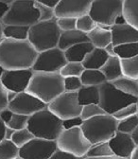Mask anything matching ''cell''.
Masks as SVG:
<instances>
[{
	"instance_id": "681fc988",
	"label": "cell",
	"mask_w": 138,
	"mask_h": 159,
	"mask_svg": "<svg viewBox=\"0 0 138 159\" xmlns=\"http://www.w3.org/2000/svg\"><path fill=\"white\" fill-rule=\"evenodd\" d=\"M104 49L106 50V52L108 53V55H109V56H115V52H114V46L113 45V43L109 44V45L104 48Z\"/></svg>"
},
{
	"instance_id": "5bb4252c",
	"label": "cell",
	"mask_w": 138,
	"mask_h": 159,
	"mask_svg": "<svg viewBox=\"0 0 138 159\" xmlns=\"http://www.w3.org/2000/svg\"><path fill=\"white\" fill-rule=\"evenodd\" d=\"M33 74L32 68L5 70L0 81L7 90L20 93L27 91Z\"/></svg>"
},
{
	"instance_id": "d4e9b609",
	"label": "cell",
	"mask_w": 138,
	"mask_h": 159,
	"mask_svg": "<svg viewBox=\"0 0 138 159\" xmlns=\"http://www.w3.org/2000/svg\"><path fill=\"white\" fill-rule=\"evenodd\" d=\"M80 78L83 86H100L107 82L100 69H84Z\"/></svg>"
},
{
	"instance_id": "11a10c76",
	"label": "cell",
	"mask_w": 138,
	"mask_h": 159,
	"mask_svg": "<svg viewBox=\"0 0 138 159\" xmlns=\"http://www.w3.org/2000/svg\"><path fill=\"white\" fill-rule=\"evenodd\" d=\"M3 30H4V24L2 21H0V42L4 39V34H3Z\"/></svg>"
},
{
	"instance_id": "83f0119b",
	"label": "cell",
	"mask_w": 138,
	"mask_h": 159,
	"mask_svg": "<svg viewBox=\"0 0 138 159\" xmlns=\"http://www.w3.org/2000/svg\"><path fill=\"white\" fill-rule=\"evenodd\" d=\"M123 75L138 80V55L129 59H121Z\"/></svg>"
},
{
	"instance_id": "6da1fadb",
	"label": "cell",
	"mask_w": 138,
	"mask_h": 159,
	"mask_svg": "<svg viewBox=\"0 0 138 159\" xmlns=\"http://www.w3.org/2000/svg\"><path fill=\"white\" fill-rule=\"evenodd\" d=\"M37 56L29 40L4 38L0 42V66L5 70L32 68Z\"/></svg>"
},
{
	"instance_id": "7c38bea8",
	"label": "cell",
	"mask_w": 138,
	"mask_h": 159,
	"mask_svg": "<svg viewBox=\"0 0 138 159\" xmlns=\"http://www.w3.org/2000/svg\"><path fill=\"white\" fill-rule=\"evenodd\" d=\"M58 149L56 140L33 137L19 148V156L23 159H48Z\"/></svg>"
},
{
	"instance_id": "cb8c5ba5",
	"label": "cell",
	"mask_w": 138,
	"mask_h": 159,
	"mask_svg": "<svg viewBox=\"0 0 138 159\" xmlns=\"http://www.w3.org/2000/svg\"><path fill=\"white\" fill-rule=\"evenodd\" d=\"M111 83L121 92L138 98V80H134L123 75Z\"/></svg>"
},
{
	"instance_id": "91938a15",
	"label": "cell",
	"mask_w": 138,
	"mask_h": 159,
	"mask_svg": "<svg viewBox=\"0 0 138 159\" xmlns=\"http://www.w3.org/2000/svg\"><path fill=\"white\" fill-rule=\"evenodd\" d=\"M13 159H23V158H22V157H20V156L18 155V156H16V157H15V158H13Z\"/></svg>"
},
{
	"instance_id": "b9f144b4",
	"label": "cell",
	"mask_w": 138,
	"mask_h": 159,
	"mask_svg": "<svg viewBox=\"0 0 138 159\" xmlns=\"http://www.w3.org/2000/svg\"><path fill=\"white\" fill-rule=\"evenodd\" d=\"M48 159H83V158L75 156V155L68 153V152H65L60 149H57L55 151V152Z\"/></svg>"
},
{
	"instance_id": "277c9868",
	"label": "cell",
	"mask_w": 138,
	"mask_h": 159,
	"mask_svg": "<svg viewBox=\"0 0 138 159\" xmlns=\"http://www.w3.org/2000/svg\"><path fill=\"white\" fill-rule=\"evenodd\" d=\"M61 33L55 17L47 21H39L29 27L28 40L38 52H42L57 48Z\"/></svg>"
},
{
	"instance_id": "ab89813d",
	"label": "cell",
	"mask_w": 138,
	"mask_h": 159,
	"mask_svg": "<svg viewBox=\"0 0 138 159\" xmlns=\"http://www.w3.org/2000/svg\"><path fill=\"white\" fill-rule=\"evenodd\" d=\"M77 18L74 17H60L57 18V25L61 31H68L76 30Z\"/></svg>"
},
{
	"instance_id": "3957f363",
	"label": "cell",
	"mask_w": 138,
	"mask_h": 159,
	"mask_svg": "<svg viewBox=\"0 0 138 159\" xmlns=\"http://www.w3.org/2000/svg\"><path fill=\"white\" fill-rule=\"evenodd\" d=\"M27 128L34 137L57 140L64 130L63 120L53 114L47 106L29 116Z\"/></svg>"
},
{
	"instance_id": "484cf974",
	"label": "cell",
	"mask_w": 138,
	"mask_h": 159,
	"mask_svg": "<svg viewBox=\"0 0 138 159\" xmlns=\"http://www.w3.org/2000/svg\"><path fill=\"white\" fill-rule=\"evenodd\" d=\"M122 13L127 23L138 30V0H123Z\"/></svg>"
},
{
	"instance_id": "9c48e42d",
	"label": "cell",
	"mask_w": 138,
	"mask_h": 159,
	"mask_svg": "<svg viewBox=\"0 0 138 159\" xmlns=\"http://www.w3.org/2000/svg\"><path fill=\"white\" fill-rule=\"evenodd\" d=\"M123 12V0H94L89 15L96 25L112 27L115 19Z\"/></svg>"
},
{
	"instance_id": "74e56055",
	"label": "cell",
	"mask_w": 138,
	"mask_h": 159,
	"mask_svg": "<svg viewBox=\"0 0 138 159\" xmlns=\"http://www.w3.org/2000/svg\"><path fill=\"white\" fill-rule=\"evenodd\" d=\"M137 114H138V105H137V102H135V103H131V104H129L127 106H124L123 108L116 111L112 116L116 119L117 121H119L124 118L135 116Z\"/></svg>"
},
{
	"instance_id": "5b68a950",
	"label": "cell",
	"mask_w": 138,
	"mask_h": 159,
	"mask_svg": "<svg viewBox=\"0 0 138 159\" xmlns=\"http://www.w3.org/2000/svg\"><path fill=\"white\" fill-rule=\"evenodd\" d=\"M116 119L109 114H102L83 120L81 128L89 140L94 145L109 141L117 131Z\"/></svg>"
},
{
	"instance_id": "7a4b0ae2",
	"label": "cell",
	"mask_w": 138,
	"mask_h": 159,
	"mask_svg": "<svg viewBox=\"0 0 138 159\" xmlns=\"http://www.w3.org/2000/svg\"><path fill=\"white\" fill-rule=\"evenodd\" d=\"M27 91L48 104L65 92L64 78L59 72L33 71Z\"/></svg>"
},
{
	"instance_id": "db71d44e",
	"label": "cell",
	"mask_w": 138,
	"mask_h": 159,
	"mask_svg": "<svg viewBox=\"0 0 138 159\" xmlns=\"http://www.w3.org/2000/svg\"><path fill=\"white\" fill-rule=\"evenodd\" d=\"M16 95H17V93H15V92H13V91H11V90H8V91H7V97H8V101H9V102H10L11 101H12V99L15 98Z\"/></svg>"
},
{
	"instance_id": "8fae6325",
	"label": "cell",
	"mask_w": 138,
	"mask_h": 159,
	"mask_svg": "<svg viewBox=\"0 0 138 159\" xmlns=\"http://www.w3.org/2000/svg\"><path fill=\"white\" fill-rule=\"evenodd\" d=\"M67 63L65 51L58 47L38 52V56L32 66L33 71L43 72H60Z\"/></svg>"
},
{
	"instance_id": "1f68e13d",
	"label": "cell",
	"mask_w": 138,
	"mask_h": 159,
	"mask_svg": "<svg viewBox=\"0 0 138 159\" xmlns=\"http://www.w3.org/2000/svg\"><path fill=\"white\" fill-rule=\"evenodd\" d=\"M84 66L82 63L77 62H67L65 66L60 70V73L63 78L67 77H81L82 72L84 71Z\"/></svg>"
},
{
	"instance_id": "4dcf8cb0",
	"label": "cell",
	"mask_w": 138,
	"mask_h": 159,
	"mask_svg": "<svg viewBox=\"0 0 138 159\" xmlns=\"http://www.w3.org/2000/svg\"><path fill=\"white\" fill-rule=\"evenodd\" d=\"M19 154V148L11 141L3 139L0 141V159H13Z\"/></svg>"
},
{
	"instance_id": "8992f818",
	"label": "cell",
	"mask_w": 138,
	"mask_h": 159,
	"mask_svg": "<svg viewBox=\"0 0 138 159\" xmlns=\"http://www.w3.org/2000/svg\"><path fill=\"white\" fill-rule=\"evenodd\" d=\"M40 10L35 0H14L2 19V23L31 27L40 21Z\"/></svg>"
},
{
	"instance_id": "44dd1931",
	"label": "cell",
	"mask_w": 138,
	"mask_h": 159,
	"mask_svg": "<svg viewBox=\"0 0 138 159\" xmlns=\"http://www.w3.org/2000/svg\"><path fill=\"white\" fill-rule=\"evenodd\" d=\"M94 48L95 47L90 42L80 43L65 50V55L67 62L82 63L87 54L90 53Z\"/></svg>"
},
{
	"instance_id": "9f6ffc18",
	"label": "cell",
	"mask_w": 138,
	"mask_h": 159,
	"mask_svg": "<svg viewBox=\"0 0 138 159\" xmlns=\"http://www.w3.org/2000/svg\"><path fill=\"white\" fill-rule=\"evenodd\" d=\"M130 159H138V146H136V148L134 149L132 154L131 155Z\"/></svg>"
},
{
	"instance_id": "603a6c76",
	"label": "cell",
	"mask_w": 138,
	"mask_h": 159,
	"mask_svg": "<svg viewBox=\"0 0 138 159\" xmlns=\"http://www.w3.org/2000/svg\"><path fill=\"white\" fill-rule=\"evenodd\" d=\"M78 102L82 106L100 103V86H82L78 91Z\"/></svg>"
},
{
	"instance_id": "680465c9",
	"label": "cell",
	"mask_w": 138,
	"mask_h": 159,
	"mask_svg": "<svg viewBox=\"0 0 138 159\" xmlns=\"http://www.w3.org/2000/svg\"><path fill=\"white\" fill-rule=\"evenodd\" d=\"M4 71H5V69H4L3 67L0 66V79H1V77H2V75H3V73H4Z\"/></svg>"
},
{
	"instance_id": "f6af8a7d",
	"label": "cell",
	"mask_w": 138,
	"mask_h": 159,
	"mask_svg": "<svg viewBox=\"0 0 138 159\" xmlns=\"http://www.w3.org/2000/svg\"><path fill=\"white\" fill-rule=\"evenodd\" d=\"M35 1L41 3L45 6H47L51 9H54L59 3H60L61 0H35Z\"/></svg>"
},
{
	"instance_id": "9a60e30c",
	"label": "cell",
	"mask_w": 138,
	"mask_h": 159,
	"mask_svg": "<svg viewBox=\"0 0 138 159\" xmlns=\"http://www.w3.org/2000/svg\"><path fill=\"white\" fill-rule=\"evenodd\" d=\"M93 1L94 0H61L54 8L55 17L78 18L88 14Z\"/></svg>"
},
{
	"instance_id": "2e32d148",
	"label": "cell",
	"mask_w": 138,
	"mask_h": 159,
	"mask_svg": "<svg viewBox=\"0 0 138 159\" xmlns=\"http://www.w3.org/2000/svg\"><path fill=\"white\" fill-rule=\"evenodd\" d=\"M110 147L114 155L130 159L136 145L134 144L131 135L119 131H116L115 134L109 140Z\"/></svg>"
},
{
	"instance_id": "816d5d0a",
	"label": "cell",
	"mask_w": 138,
	"mask_h": 159,
	"mask_svg": "<svg viewBox=\"0 0 138 159\" xmlns=\"http://www.w3.org/2000/svg\"><path fill=\"white\" fill-rule=\"evenodd\" d=\"M131 138H132V140H133V142H134V144L136 145V146H138V126L135 128V130L131 134Z\"/></svg>"
},
{
	"instance_id": "ee69618b",
	"label": "cell",
	"mask_w": 138,
	"mask_h": 159,
	"mask_svg": "<svg viewBox=\"0 0 138 159\" xmlns=\"http://www.w3.org/2000/svg\"><path fill=\"white\" fill-rule=\"evenodd\" d=\"M12 115H13V112L11 111L9 108H6V109H4L0 112V119H1V120L7 125L9 123V121L11 120Z\"/></svg>"
},
{
	"instance_id": "836d02e7",
	"label": "cell",
	"mask_w": 138,
	"mask_h": 159,
	"mask_svg": "<svg viewBox=\"0 0 138 159\" xmlns=\"http://www.w3.org/2000/svg\"><path fill=\"white\" fill-rule=\"evenodd\" d=\"M33 134L29 132L28 128L21 129V130H17L14 132L12 137H11V141L18 147L21 148L25 144H27L29 140L33 138Z\"/></svg>"
},
{
	"instance_id": "f546056e",
	"label": "cell",
	"mask_w": 138,
	"mask_h": 159,
	"mask_svg": "<svg viewBox=\"0 0 138 159\" xmlns=\"http://www.w3.org/2000/svg\"><path fill=\"white\" fill-rule=\"evenodd\" d=\"M114 52L120 59H129L138 55V42L128 43L114 47Z\"/></svg>"
},
{
	"instance_id": "d6a6232c",
	"label": "cell",
	"mask_w": 138,
	"mask_h": 159,
	"mask_svg": "<svg viewBox=\"0 0 138 159\" xmlns=\"http://www.w3.org/2000/svg\"><path fill=\"white\" fill-rule=\"evenodd\" d=\"M137 126H138V115H135L118 121L117 131L131 134Z\"/></svg>"
},
{
	"instance_id": "e575fe53",
	"label": "cell",
	"mask_w": 138,
	"mask_h": 159,
	"mask_svg": "<svg viewBox=\"0 0 138 159\" xmlns=\"http://www.w3.org/2000/svg\"><path fill=\"white\" fill-rule=\"evenodd\" d=\"M96 27V23L94 21L89 14H85V15H82L81 17L77 18L76 29L78 30L82 31V32L88 34Z\"/></svg>"
},
{
	"instance_id": "7dc6e473",
	"label": "cell",
	"mask_w": 138,
	"mask_h": 159,
	"mask_svg": "<svg viewBox=\"0 0 138 159\" xmlns=\"http://www.w3.org/2000/svg\"><path fill=\"white\" fill-rule=\"evenodd\" d=\"M14 130L6 126V129H5V139H7V140H11V137L14 134Z\"/></svg>"
},
{
	"instance_id": "ffe728a7",
	"label": "cell",
	"mask_w": 138,
	"mask_h": 159,
	"mask_svg": "<svg viewBox=\"0 0 138 159\" xmlns=\"http://www.w3.org/2000/svg\"><path fill=\"white\" fill-rule=\"evenodd\" d=\"M109 58L108 53L104 48H94L83 60L82 65L85 69H100Z\"/></svg>"
},
{
	"instance_id": "7402d4cb",
	"label": "cell",
	"mask_w": 138,
	"mask_h": 159,
	"mask_svg": "<svg viewBox=\"0 0 138 159\" xmlns=\"http://www.w3.org/2000/svg\"><path fill=\"white\" fill-rule=\"evenodd\" d=\"M89 42L97 48H105L109 44L112 43L111 30H105L100 27H96L90 31L88 34Z\"/></svg>"
},
{
	"instance_id": "60d3db41",
	"label": "cell",
	"mask_w": 138,
	"mask_h": 159,
	"mask_svg": "<svg viewBox=\"0 0 138 159\" xmlns=\"http://www.w3.org/2000/svg\"><path fill=\"white\" fill-rule=\"evenodd\" d=\"M83 120L81 116H76V117H71L65 120H63V127L64 129H71V128H76V127H81L82 124Z\"/></svg>"
},
{
	"instance_id": "7bdbcfd3",
	"label": "cell",
	"mask_w": 138,
	"mask_h": 159,
	"mask_svg": "<svg viewBox=\"0 0 138 159\" xmlns=\"http://www.w3.org/2000/svg\"><path fill=\"white\" fill-rule=\"evenodd\" d=\"M7 91L8 90L4 87L1 81H0V112L4 109H6V108H8V105H9Z\"/></svg>"
},
{
	"instance_id": "30bf717a",
	"label": "cell",
	"mask_w": 138,
	"mask_h": 159,
	"mask_svg": "<svg viewBox=\"0 0 138 159\" xmlns=\"http://www.w3.org/2000/svg\"><path fill=\"white\" fill-rule=\"evenodd\" d=\"M47 108L62 120L80 116L82 106L78 102V92L65 91L47 104Z\"/></svg>"
},
{
	"instance_id": "f907efd6",
	"label": "cell",
	"mask_w": 138,
	"mask_h": 159,
	"mask_svg": "<svg viewBox=\"0 0 138 159\" xmlns=\"http://www.w3.org/2000/svg\"><path fill=\"white\" fill-rule=\"evenodd\" d=\"M125 23H127V21H126V19H125V17H124V15H123V13H122V14L118 15V16L116 17L115 22H114V25H123V24H125Z\"/></svg>"
},
{
	"instance_id": "8d00e7d4",
	"label": "cell",
	"mask_w": 138,
	"mask_h": 159,
	"mask_svg": "<svg viewBox=\"0 0 138 159\" xmlns=\"http://www.w3.org/2000/svg\"><path fill=\"white\" fill-rule=\"evenodd\" d=\"M28 121H29V116L13 113L11 120L9 121V123L6 126L13 129L14 131H17V130H21V129L27 128Z\"/></svg>"
},
{
	"instance_id": "f5cc1de1",
	"label": "cell",
	"mask_w": 138,
	"mask_h": 159,
	"mask_svg": "<svg viewBox=\"0 0 138 159\" xmlns=\"http://www.w3.org/2000/svg\"><path fill=\"white\" fill-rule=\"evenodd\" d=\"M83 159H128V158H122V157H118L115 155H112L108 157H84Z\"/></svg>"
},
{
	"instance_id": "94428289",
	"label": "cell",
	"mask_w": 138,
	"mask_h": 159,
	"mask_svg": "<svg viewBox=\"0 0 138 159\" xmlns=\"http://www.w3.org/2000/svg\"><path fill=\"white\" fill-rule=\"evenodd\" d=\"M137 105H138V102H137ZM137 115H138V114H137Z\"/></svg>"
},
{
	"instance_id": "f1b7e54d",
	"label": "cell",
	"mask_w": 138,
	"mask_h": 159,
	"mask_svg": "<svg viewBox=\"0 0 138 159\" xmlns=\"http://www.w3.org/2000/svg\"><path fill=\"white\" fill-rule=\"evenodd\" d=\"M114 155L109 141L100 142L91 146L85 157H108Z\"/></svg>"
},
{
	"instance_id": "6f0895ef",
	"label": "cell",
	"mask_w": 138,
	"mask_h": 159,
	"mask_svg": "<svg viewBox=\"0 0 138 159\" xmlns=\"http://www.w3.org/2000/svg\"><path fill=\"white\" fill-rule=\"evenodd\" d=\"M14 0H0V3L2 4H6V5H11Z\"/></svg>"
},
{
	"instance_id": "e0dca14e",
	"label": "cell",
	"mask_w": 138,
	"mask_h": 159,
	"mask_svg": "<svg viewBox=\"0 0 138 159\" xmlns=\"http://www.w3.org/2000/svg\"><path fill=\"white\" fill-rule=\"evenodd\" d=\"M111 33L112 43L114 47L128 43L138 42V30L129 23L112 26Z\"/></svg>"
},
{
	"instance_id": "bcb514c9",
	"label": "cell",
	"mask_w": 138,
	"mask_h": 159,
	"mask_svg": "<svg viewBox=\"0 0 138 159\" xmlns=\"http://www.w3.org/2000/svg\"><path fill=\"white\" fill-rule=\"evenodd\" d=\"M9 8H10V5L0 3V21H2V19L4 18L5 14L7 13Z\"/></svg>"
},
{
	"instance_id": "4fadbf2b",
	"label": "cell",
	"mask_w": 138,
	"mask_h": 159,
	"mask_svg": "<svg viewBox=\"0 0 138 159\" xmlns=\"http://www.w3.org/2000/svg\"><path fill=\"white\" fill-rule=\"evenodd\" d=\"M47 104L43 102L28 91L17 93L15 98L9 102L8 108L16 114L31 116L34 113L46 108Z\"/></svg>"
},
{
	"instance_id": "4316f807",
	"label": "cell",
	"mask_w": 138,
	"mask_h": 159,
	"mask_svg": "<svg viewBox=\"0 0 138 159\" xmlns=\"http://www.w3.org/2000/svg\"><path fill=\"white\" fill-rule=\"evenodd\" d=\"M29 27L18 25H4V38L14 40H28Z\"/></svg>"
},
{
	"instance_id": "ba28073f",
	"label": "cell",
	"mask_w": 138,
	"mask_h": 159,
	"mask_svg": "<svg viewBox=\"0 0 138 159\" xmlns=\"http://www.w3.org/2000/svg\"><path fill=\"white\" fill-rule=\"evenodd\" d=\"M138 102V98L127 95L118 90L111 82L100 86V104L106 114L114 115L124 106Z\"/></svg>"
},
{
	"instance_id": "f35d334b",
	"label": "cell",
	"mask_w": 138,
	"mask_h": 159,
	"mask_svg": "<svg viewBox=\"0 0 138 159\" xmlns=\"http://www.w3.org/2000/svg\"><path fill=\"white\" fill-rule=\"evenodd\" d=\"M65 91L67 92H78L83 85L80 77H67L64 78Z\"/></svg>"
},
{
	"instance_id": "d6986e66",
	"label": "cell",
	"mask_w": 138,
	"mask_h": 159,
	"mask_svg": "<svg viewBox=\"0 0 138 159\" xmlns=\"http://www.w3.org/2000/svg\"><path fill=\"white\" fill-rule=\"evenodd\" d=\"M101 72L104 74L107 82H113L114 80L123 76L121 59L115 56H109L104 66L100 68Z\"/></svg>"
},
{
	"instance_id": "ac0fdd59",
	"label": "cell",
	"mask_w": 138,
	"mask_h": 159,
	"mask_svg": "<svg viewBox=\"0 0 138 159\" xmlns=\"http://www.w3.org/2000/svg\"><path fill=\"white\" fill-rule=\"evenodd\" d=\"M83 42H89L88 35L82 31L73 30L68 31H62L60 39H59L58 48L62 50H66L67 48Z\"/></svg>"
},
{
	"instance_id": "d590c367",
	"label": "cell",
	"mask_w": 138,
	"mask_h": 159,
	"mask_svg": "<svg viewBox=\"0 0 138 159\" xmlns=\"http://www.w3.org/2000/svg\"><path fill=\"white\" fill-rule=\"evenodd\" d=\"M102 114H106V113L100 107V104L92 103V104H87V105L82 106V113H81L80 116L82 118V120H86V119H89L91 117L100 116V115H102Z\"/></svg>"
},
{
	"instance_id": "c3c4849f",
	"label": "cell",
	"mask_w": 138,
	"mask_h": 159,
	"mask_svg": "<svg viewBox=\"0 0 138 159\" xmlns=\"http://www.w3.org/2000/svg\"><path fill=\"white\" fill-rule=\"evenodd\" d=\"M5 129H6V124L0 119V141L5 139Z\"/></svg>"
},
{
	"instance_id": "52a82bcc",
	"label": "cell",
	"mask_w": 138,
	"mask_h": 159,
	"mask_svg": "<svg viewBox=\"0 0 138 159\" xmlns=\"http://www.w3.org/2000/svg\"><path fill=\"white\" fill-rule=\"evenodd\" d=\"M56 142L58 149L82 158L86 156L87 152L92 146L81 127L64 129Z\"/></svg>"
}]
</instances>
